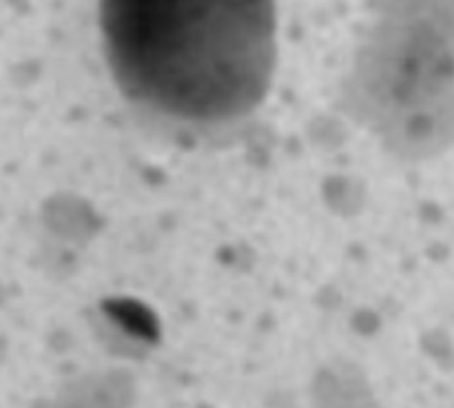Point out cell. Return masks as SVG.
I'll list each match as a JSON object with an SVG mask.
<instances>
[{
  "label": "cell",
  "instance_id": "6da1fadb",
  "mask_svg": "<svg viewBox=\"0 0 454 408\" xmlns=\"http://www.w3.org/2000/svg\"><path fill=\"white\" fill-rule=\"evenodd\" d=\"M106 58L120 87L164 114L222 120L264 98L275 9L264 0H109Z\"/></svg>",
  "mask_w": 454,
  "mask_h": 408
}]
</instances>
